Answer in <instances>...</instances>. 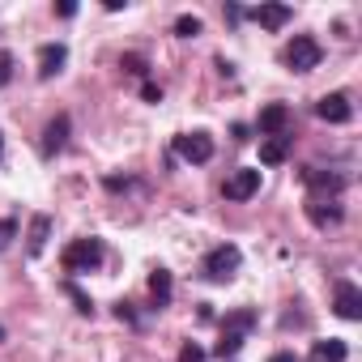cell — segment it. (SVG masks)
Listing matches in <instances>:
<instances>
[{
	"label": "cell",
	"mask_w": 362,
	"mask_h": 362,
	"mask_svg": "<svg viewBox=\"0 0 362 362\" xmlns=\"http://www.w3.org/2000/svg\"><path fill=\"white\" fill-rule=\"evenodd\" d=\"M103 256H107V252H103V239L90 235V239H77V243L64 247V269H69V273H94V269L103 264Z\"/></svg>",
	"instance_id": "cell-1"
},
{
	"label": "cell",
	"mask_w": 362,
	"mask_h": 362,
	"mask_svg": "<svg viewBox=\"0 0 362 362\" xmlns=\"http://www.w3.org/2000/svg\"><path fill=\"white\" fill-rule=\"evenodd\" d=\"M320 60H324V47L311 35H294V43L286 47V69L290 73H311Z\"/></svg>",
	"instance_id": "cell-2"
},
{
	"label": "cell",
	"mask_w": 362,
	"mask_h": 362,
	"mask_svg": "<svg viewBox=\"0 0 362 362\" xmlns=\"http://www.w3.org/2000/svg\"><path fill=\"white\" fill-rule=\"evenodd\" d=\"M239 264H243V252H239L235 243H222V247H214V252L205 256V277H209V281H230V277L239 273Z\"/></svg>",
	"instance_id": "cell-3"
},
{
	"label": "cell",
	"mask_w": 362,
	"mask_h": 362,
	"mask_svg": "<svg viewBox=\"0 0 362 362\" xmlns=\"http://www.w3.org/2000/svg\"><path fill=\"white\" fill-rule=\"evenodd\" d=\"M175 153L192 166H201L214 158V136L209 132H184V136H175Z\"/></svg>",
	"instance_id": "cell-4"
},
{
	"label": "cell",
	"mask_w": 362,
	"mask_h": 362,
	"mask_svg": "<svg viewBox=\"0 0 362 362\" xmlns=\"http://www.w3.org/2000/svg\"><path fill=\"white\" fill-rule=\"evenodd\" d=\"M332 311L341 320H362V290L354 281H337L332 286Z\"/></svg>",
	"instance_id": "cell-5"
},
{
	"label": "cell",
	"mask_w": 362,
	"mask_h": 362,
	"mask_svg": "<svg viewBox=\"0 0 362 362\" xmlns=\"http://www.w3.org/2000/svg\"><path fill=\"white\" fill-rule=\"evenodd\" d=\"M256 192H260V170L256 166H239L226 179V201H252Z\"/></svg>",
	"instance_id": "cell-6"
},
{
	"label": "cell",
	"mask_w": 362,
	"mask_h": 362,
	"mask_svg": "<svg viewBox=\"0 0 362 362\" xmlns=\"http://www.w3.org/2000/svg\"><path fill=\"white\" fill-rule=\"evenodd\" d=\"M303 184H307V188H315V192H328V197L337 201V197H341V188H345V175H341V170L307 166V170H303Z\"/></svg>",
	"instance_id": "cell-7"
},
{
	"label": "cell",
	"mask_w": 362,
	"mask_h": 362,
	"mask_svg": "<svg viewBox=\"0 0 362 362\" xmlns=\"http://www.w3.org/2000/svg\"><path fill=\"white\" fill-rule=\"evenodd\" d=\"M315 115L328 119V124H349V119H354V107H349L345 94H324V98L315 103Z\"/></svg>",
	"instance_id": "cell-8"
},
{
	"label": "cell",
	"mask_w": 362,
	"mask_h": 362,
	"mask_svg": "<svg viewBox=\"0 0 362 362\" xmlns=\"http://www.w3.org/2000/svg\"><path fill=\"white\" fill-rule=\"evenodd\" d=\"M256 128H260V136H281V132L290 128V107H286V103H269V107L260 111Z\"/></svg>",
	"instance_id": "cell-9"
},
{
	"label": "cell",
	"mask_w": 362,
	"mask_h": 362,
	"mask_svg": "<svg viewBox=\"0 0 362 362\" xmlns=\"http://www.w3.org/2000/svg\"><path fill=\"white\" fill-rule=\"evenodd\" d=\"M64 64H69V47H64V43H43V47H39V77H43V81L56 77Z\"/></svg>",
	"instance_id": "cell-10"
},
{
	"label": "cell",
	"mask_w": 362,
	"mask_h": 362,
	"mask_svg": "<svg viewBox=\"0 0 362 362\" xmlns=\"http://www.w3.org/2000/svg\"><path fill=\"white\" fill-rule=\"evenodd\" d=\"M247 18H252V22H260L264 30H281V26L294 18V9H290V5H256Z\"/></svg>",
	"instance_id": "cell-11"
},
{
	"label": "cell",
	"mask_w": 362,
	"mask_h": 362,
	"mask_svg": "<svg viewBox=\"0 0 362 362\" xmlns=\"http://www.w3.org/2000/svg\"><path fill=\"white\" fill-rule=\"evenodd\" d=\"M69 128H73V119L69 115H56L47 128H43V153L52 158V153H60L64 145H69Z\"/></svg>",
	"instance_id": "cell-12"
},
{
	"label": "cell",
	"mask_w": 362,
	"mask_h": 362,
	"mask_svg": "<svg viewBox=\"0 0 362 362\" xmlns=\"http://www.w3.org/2000/svg\"><path fill=\"white\" fill-rule=\"evenodd\" d=\"M290 145H294V136H286V132L281 136H264L260 141V162L264 166H281L290 158Z\"/></svg>",
	"instance_id": "cell-13"
},
{
	"label": "cell",
	"mask_w": 362,
	"mask_h": 362,
	"mask_svg": "<svg viewBox=\"0 0 362 362\" xmlns=\"http://www.w3.org/2000/svg\"><path fill=\"white\" fill-rule=\"evenodd\" d=\"M47 239H52V218H47V214H35V218H30V230H26L30 256H43V252H47Z\"/></svg>",
	"instance_id": "cell-14"
},
{
	"label": "cell",
	"mask_w": 362,
	"mask_h": 362,
	"mask_svg": "<svg viewBox=\"0 0 362 362\" xmlns=\"http://www.w3.org/2000/svg\"><path fill=\"white\" fill-rule=\"evenodd\" d=\"M345 358H349V345L341 337H328V341L311 345V362H345Z\"/></svg>",
	"instance_id": "cell-15"
},
{
	"label": "cell",
	"mask_w": 362,
	"mask_h": 362,
	"mask_svg": "<svg viewBox=\"0 0 362 362\" xmlns=\"http://www.w3.org/2000/svg\"><path fill=\"white\" fill-rule=\"evenodd\" d=\"M307 218H311L315 226H337V222H341V205H337V201H328V205H324V201H311V205H307Z\"/></svg>",
	"instance_id": "cell-16"
},
{
	"label": "cell",
	"mask_w": 362,
	"mask_h": 362,
	"mask_svg": "<svg viewBox=\"0 0 362 362\" xmlns=\"http://www.w3.org/2000/svg\"><path fill=\"white\" fill-rule=\"evenodd\" d=\"M170 290H175L170 273H166V269H153V273H149V294H153V303H158V307H166V303H170Z\"/></svg>",
	"instance_id": "cell-17"
},
{
	"label": "cell",
	"mask_w": 362,
	"mask_h": 362,
	"mask_svg": "<svg viewBox=\"0 0 362 362\" xmlns=\"http://www.w3.org/2000/svg\"><path fill=\"white\" fill-rule=\"evenodd\" d=\"M222 328H230V332H243V337H247V332L256 328V311H252V307H239V311H230V315H226V324H222Z\"/></svg>",
	"instance_id": "cell-18"
},
{
	"label": "cell",
	"mask_w": 362,
	"mask_h": 362,
	"mask_svg": "<svg viewBox=\"0 0 362 362\" xmlns=\"http://www.w3.org/2000/svg\"><path fill=\"white\" fill-rule=\"evenodd\" d=\"M243 341H247L243 332H230V328H222V341L214 345V354H218V358H235V354L243 349Z\"/></svg>",
	"instance_id": "cell-19"
},
{
	"label": "cell",
	"mask_w": 362,
	"mask_h": 362,
	"mask_svg": "<svg viewBox=\"0 0 362 362\" xmlns=\"http://www.w3.org/2000/svg\"><path fill=\"white\" fill-rule=\"evenodd\" d=\"M175 35H179V39H197V35H201V18L179 13V18H175Z\"/></svg>",
	"instance_id": "cell-20"
},
{
	"label": "cell",
	"mask_w": 362,
	"mask_h": 362,
	"mask_svg": "<svg viewBox=\"0 0 362 362\" xmlns=\"http://www.w3.org/2000/svg\"><path fill=\"white\" fill-rule=\"evenodd\" d=\"M119 69H124V73H132V77H145V73H149V60H145V56H136V52H128V56L119 60Z\"/></svg>",
	"instance_id": "cell-21"
},
{
	"label": "cell",
	"mask_w": 362,
	"mask_h": 362,
	"mask_svg": "<svg viewBox=\"0 0 362 362\" xmlns=\"http://www.w3.org/2000/svg\"><path fill=\"white\" fill-rule=\"evenodd\" d=\"M13 64H18V60H13V52L0 47V90H5V86L13 81Z\"/></svg>",
	"instance_id": "cell-22"
},
{
	"label": "cell",
	"mask_w": 362,
	"mask_h": 362,
	"mask_svg": "<svg viewBox=\"0 0 362 362\" xmlns=\"http://www.w3.org/2000/svg\"><path fill=\"white\" fill-rule=\"evenodd\" d=\"M13 239H18V222L13 218H0V252H5Z\"/></svg>",
	"instance_id": "cell-23"
},
{
	"label": "cell",
	"mask_w": 362,
	"mask_h": 362,
	"mask_svg": "<svg viewBox=\"0 0 362 362\" xmlns=\"http://www.w3.org/2000/svg\"><path fill=\"white\" fill-rule=\"evenodd\" d=\"M64 290H69V298H73V303H77V311H81V315H90V311H94V303H90V298H86V294H81V290H77V286H73V281H69V286H64Z\"/></svg>",
	"instance_id": "cell-24"
},
{
	"label": "cell",
	"mask_w": 362,
	"mask_h": 362,
	"mask_svg": "<svg viewBox=\"0 0 362 362\" xmlns=\"http://www.w3.org/2000/svg\"><path fill=\"white\" fill-rule=\"evenodd\" d=\"M179 362H205V349H201L197 341H188L184 349H179Z\"/></svg>",
	"instance_id": "cell-25"
},
{
	"label": "cell",
	"mask_w": 362,
	"mask_h": 362,
	"mask_svg": "<svg viewBox=\"0 0 362 362\" xmlns=\"http://www.w3.org/2000/svg\"><path fill=\"white\" fill-rule=\"evenodd\" d=\"M141 98H145V103H162V90H158L153 81H145V86H141Z\"/></svg>",
	"instance_id": "cell-26"
},
{
	"label": "cell",
	"mask_w": 362,
	"mask_h": 362,
	"mask_svg": "<svg viewBox=\"0 0 362 362\" xmlns=\"http://www.w3.org/2000/svg\"><path fill=\"white\" fill-rule=\"evenodd\" d=\"M115 315H119L124 324H136V311H132V303H115Z\"/></svg>",
	"instance_id": "cell-27"
},
{
	"label": "cell",
	"mask_w": 362,
	"mask_h": 362,
	"mask_svg": "<svg viewBox=\"0 0 362 362\" xmlns=\"http://www.w3.org/2000/svg\"><path fill=\"white\" fill-rule=\"evenodd\" d=\"M56 13H60V18H73V13H77V5H73V0H60Z\"/></svg>",
	"instance_id": "cell-28"
},
{
	"label": "cell",
	"mask_w": 362,
	"mask_h": 362,
	"mask_svg": "<svg viewBox=\"0 0 362 362\" xmlns=\"http://www.w3.org/2000/svg\"><path fill=\"white\" fill-rule=\"evenodd\" d=\"M230 132H235V141H252V128H247V124H235Z\"/></svg>",
	"instance_id": "cell-29"
},
{
	"label": "cell",
	"mask_w": 362,
	"mask_h": 362,
	"mask_svg": "<svg viewBox=\"0 0 362 362\" xmlns=\"http://www.w3.org/2000/svg\"><path fill=\"white\" fill-rule=\"evenodd\" d=\"M269 362H303V358H298V354H273Z\"/></svg>",
	"instance_id": "cell-30"
},
{
	"label": "cell",
	"mask_w": 362,
	"mask_h": 362,
	"mask_svg": "<svg viewBox=\"0 0 362 362\" xmlns=\"http://www.w3.org/2000/svg\"><path fill=\"white\" fill-rule=\"evenodd\" d=\"M0 153H5V136H0Z\"/></svg>",
	"instance_id": "cell-31"
},
{
	"label": "cell",
	"mask_w": 362,
	"mask_h": 362,
	"mask_svg": "<svg viewBox=\"0 0 362 362\" xmlns=\"http://www.w3.org/2000/svg\"><path fill=\"white\" fill-rule=\"evenodd\" d=\"M0 341H5V328H0Z\"/></svg>",
	"instance_id": "cell-32"
}]
</instances>
